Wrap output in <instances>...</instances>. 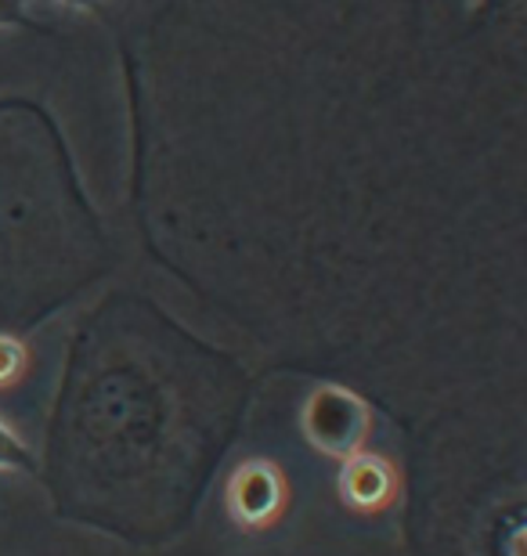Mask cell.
<instances>
[{
  "label": "cell",
  "instance_id": "cell-4",
  "mask_svg": "<svg viewBox=\"0 0 527 556\" xmlns=\"http://www.w3.org/2000/svg\"><path fill=\"white\" fill-rule=\"evenodd\" d=\"M33 466H37V459H33L29 444L22 441L4 419H0V470L4 473H29Z\"/></svg>",
  "mask_w": 527,
  "mask_h": 556
},
{
  "label": "cell",
  "instance_id": "cell-2",
  "mask_svg": "<svg viewBox=\"0 0 527 556\" xmlns=\"http://www.w3.org/2000/svg\"><path fill=\"white\" fill-rule=\"evenodd\" d=\"M228 514L246 531L272 528L289 503V484L272 459H246L228 481Z\"/></svg>",
  "mask_w": 527,
  "mask_h": 556
},
{
  "label": "cell",
  "instance_id": "cell-6",
  "mask_svg": "<svg viewBox=\"0 0 527 556\" xmlns=\"http://www.w3.org/2000/svg\"><path fill=\"white\" fill-rule=\"evenodd\" d=\"M29 22V0H0V29Z\"/></svg>",
  "mask_w": 527,
  "mask_h": 556
},
{
  "label": "cell",
  "instance_id": "cell-3",
  "mask_svg": "<svg viewBox=\"0 0 527 556\" xmlns=\"http://www.w3.org/2000/svg\"><path fill=\"white\" fill-rule=\"evenodd\" d=\"M336 488H340L343 506L354 509V514H384V509L398 503L401 477H398V466L384 459V455L354 452L343 459Z\"/></svg>",
  "mask_w": 527,
  "mask_h": 556
},
{
  "label": "cell",
  "instance_id": "cell-5",
  "mask_svg": "<svg viewBox=\"0 0 527 556\" xmlns=\"http://www.w3.org/2000/svg\"><path fill=\"white\" fill-rule=\"evenodd\" d=\"M26 365H29L26 343H22L18 337H8V332H0V391L15 387L22 376H26Z\"/></svg>",
  "mask_w": 527,
  "mask_h": 556
},
{
  "label": "cell",
  "instance_id": "cell-7",
  "mask_svg": "<svg viewBox=\"0 0 527 556\" xmlns=\"http://www.w3.org/2000/svg\"><path fill=\"white\" fill-rule=\"evenodd\" d=\"M59 4H73V8H91L98 0H59Z\"/></svg>",
  "mask_w": 527,
  "mask_h": 556
},
{
  "label": "cell",
  "instance_id": "cell-1",
  "mask_svg": "<svg viewBox=\"0 0 527 556\" xmlns=\"http://www.w3.org/2000/svg\"><path fill=\"white\" fill-rule=\"evenodd\" d=\"M300 430L308 444L329 459H347L362 452L373 430V408L362 394L340 383H318L300 408Z\"/></svg>",
  "mask_w": 527,
  "mask_h": 556
}]
</instances>
